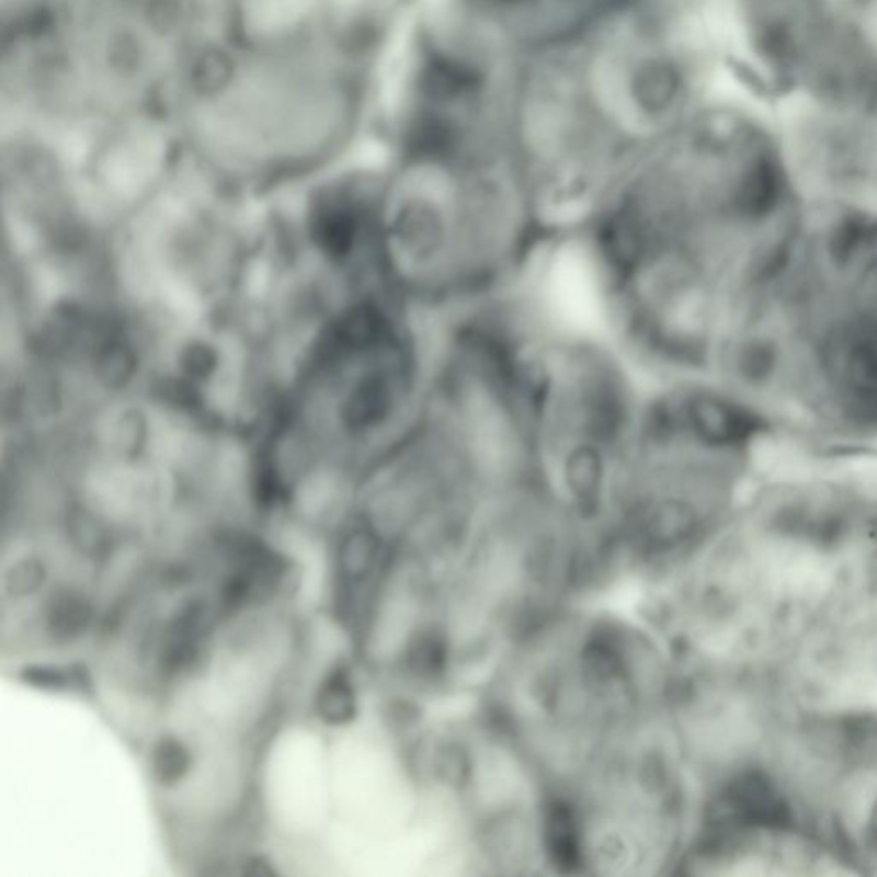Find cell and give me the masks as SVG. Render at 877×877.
Here are the masks:
<instances>
[{
  "mask_svg": "<svg viewBox=\"0 0 877 877\" xmlns=\"http://www.w3.org/2000/svg\"><path fill=\"white\" fill-rule=\"evenodd\" d=\"M679 75L662 60L642 64L633 79V94L645 112L658 114L669 109L677 96Z\"/></svg>",
  "mask_w": 877,
  "mask_h": 877,
  "instance_id": "52a82bcc",
  "label": "cell"
},
{
  "mask_svg": "<svg viewBox=\"0 0 877 877\" xmlns=\"http://www.w3.org/2000/svg\"><path fill=\"white\" fill-rule=\"evenodd\" d=\"M191 751L176 737H163L151 752V772L158 784L172 787L187 776L191 770Z\"/></svg>",
  "mask_w": 877,
  "mask_h": 877,
  "instance_id": "8fae6325",
  "label": "cell"
},
{
  "mask_svg": "<svg viewBox=\"0 0 877 877\" xmlns=\"http://www.w3.org/2000/svg\"><path fill=\"white\" fill-rule=\"evenodd\" d=\"M93 608L84 596L76 592H60L52 600L47 612V627L59 641H71L90 627Z\"/></svg>",
  "mask_w": 877,
  "mask_h": 877,
  "instance_id": "9c48e42d",
  "label": "cell"
},
{
  "mask_svg": "<svg viewBox=\"0 0 877 877\" xmlns=\"http://www.w3.org/2000/svg\"><path fill=\"white\" fill-rule=\"evenodd\" d=\"M143 18L149 32L169 38L181 32L187 11L184 0H145Z\"/></svg>",
  "mask_w": 877,
  "mask_h": 877,
  "instance_id": "4fadbf2b",
  "label": "cell"
},
{
  "mask_svg": "<svg viewBox=\"0 0 877 877\" xmlns=\"http://www.w3.org/2000/svg\"><path fill=\"white\" fill-rule=\"evenodd\" d=\"M474 84V75L468 69L447 59H432L422 75V91L434 102L458 99Z\"/></svg>",
  "mask_w": 877,
  "mask_h": 877,
  "instance_id": "30bf717a",
  "label": "cell"
},
{
  "mask_svg": "<svg viewBox=\"0 0 877 877\" xmlns=\"http://www.w3.org/2000/svg\"><path fill=\"white\" fill-rule=\"evenodd\" d=\"M45 580L44 565L39 560H21L8 576V586L14 595H27L42 586Z\"/></svg>",
  "mask_w": 877,
  "mask_h": 877,
  "instance_id": "5bb4252c",
  "label": "cell"
},
{
  "mask_svg": "<svg viewBox=\"0 0 877 877\" xmlns=\"http://www.w3.org/2000/svg\"><path fill=\"white\" fill-rule=\"evenodd\" d=\"M799 203L775 167L748 158L717 181L657 179L608 191L569 246L624 331L653 345H694L711 337Z\"/></svg>",
  "mask_w": 877,
  "mask_h": 877,
  "instance_id": "7a4b0ae2",
  "label": "cell"
},
{
  "mask_svg": "<svg viewBox=\"0 0 877 877\" xmlns=\"http://www.w3.org/2000/svg\"><path fill=\"white\" fill-rule=\"evenodd\" d=\"M204 612L201 603H191L182 608L170 623L161 648V667L167 672H181L191 665L200 653L204 636Z\"/></svg>",
  "mask_w": 877,
  "mask_h": 877,
  "instance_id": "5b68a950",
  "label": "cell"
},
{
  "mask_svg": "<svg viewBox=\"0 0 877 877\" xmlns=\"http://www.w3.org/2000/svg\"><path fill=\"white\" fill-rule=\"evenodd\" d=\"M505 4H516V2H521V0H502Z\"/></svg>",
  "mask_w": 877,
  "mask_h": 877,
  "instance_id": "2e32d148",
  "label": "cell"
},
{
  "mask_svg": "<svg viewBox=\"0 0 877 877\" xmlns=\"http://www.w3.org/2000/svg\"><path fill=\"white\" fill-rule=\"evenodd\" d=\"M319 717L328 725L350 724L358 711L355 685L345 669L334 670L319 687L316 699Z\"/></svg>",
  "mask_w": 877,
  "mask_h": 877,
  "instance_id": "ba28073f",
  "label": "cell"
},
{
  "mask_svg": "<svg viewBox=\"0 0 877 877\" xmlns=\"http://www.w3.org/2000/svg\"><path fill=\"white\" fill-rule=\"evenodd\" d=\"M236 79V60L230 52L218 45H206L192 55L187 66V82L203 99L225 93Z\"/></svg>",
  "mask_w": 877,
  "mask_h": 877,
  "instance_id": "8992f818",
  "label": "cell"
},
{
  "mask_svg": "<svg viewBox=\"0 0 877 877\" xmlns=\"http://www.w3.org/2000/svg\"><path fill=\"white\" fill-rule=\"evenodd\" d=\"M706 379L788 449L876 451V213L804 196L727 301Z\"/></svg>",
  "mask_w": 877,
  "mask_h": 877,
  "instance_id": "6da1fadb",
  "label": "cell"
},
{
  "mask_svg": "<svg viewBox=\"0 0 877 877\" xmlns=\"http://www.w3.org/2000/svg\"><path fill=\"white\" fill-rule=\"evenodd\" d=\"M650 384L596 326L550 314L529 367L533 478L583 533L611 510Z\"/></svg>",
  "mask_w": 877,
  "mask_h": 877,
  "instance_id": "277c9868",
  "label": "cell"
},
{
  "mask_svg": "<svg viewBox=\"0 0 877 877\" xmlns=\"http://www.w3.org/2000/svg\"><path fill=\"white\" fill-rule=\"evenodd\" d=\"M674 672L651 624L571 607L505 658L480 691V709L545 785L562 787L665 718Z\"/></svg>",
  "mask_w": 877,
  "mask_h": 877,
  "instance_id": "3957f363",
  "label": "cell"
},
{
  "mask_svg": "<svg viewBox=\"0 0 877 877\" xmlns=\"http://www.w3.org/2000/svg\"><path fill=\"white\" fill-rule=\"evenodd\" d=\"M105 59L110 71L121 78H129L141 69L145 62V47L136 33L124 30L110 36Z\"/></svg>",
  "mask_w": 877,
  "mask_h": 877,
  "instance_id": "7c38bea8",
  "label": "cell"
},
{
  "mask_svg": "<svg viewBox=\"0 0 877 877\" xmlns=\"http://www.w3.org/2000/svg\"><path fill=\"white\" fill-rule=\"evenodd\" d=\"M82 670L60 669V667H38L27 670L26 679L33 684L44 687H67V685L81 684Z\"/></svg>",
  "mask_w": 877,
  "mask_h": 877,
  "instance_id": "9a60e30c",
  "label": "cell"
}]
</instances>
